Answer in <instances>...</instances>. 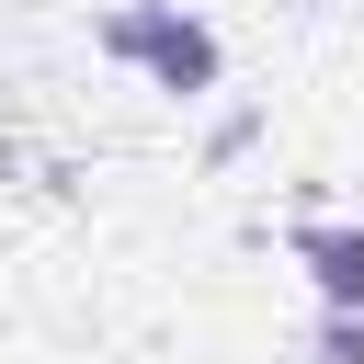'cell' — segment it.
I'll return each instance as SVG.
<instances>
[{"label":"cell","instance_id":"277c9868","mask_svg":"<svg viewBox=\"0 0 364 364\" xmlns=\"http://www.w3.org/2000/svg\"><path fill=\"white\" fill-rule=\"evenodd\" d=\"M250 136H262V114H250V102H239V114H216V136H205V159H239V148H250Z\"/></svg>","mask_w":364,"mask_h":364},{"label":"cell","instance_id":"3957f363","mask_svg":"<svg viewBox=\"0 0 364 364\" xmlns=\"http://www.w3.org/2000/svg\"><path fill=\"white\" fill-rule=\"evenodd\" d=\"M307 364H364V307H318V330H307Z\"/></svg>","mask_w":364,"mask_h":364},{"label":"cell","instance_id":"6da1fadb","mask_svg":"<svg viewBox=\"0 0 364 364\" xmlns=\"http://www.w3.org/2000/svg\"><path fill=\"white\" fill-rule=\"evenodd\" d=\"M91 46H102L114 68H148L171 102H193V91H216V80H228V46H216V23H193L182 0H114V11L91 23Z\"/></svg>","mask_w":364,"mask_h":364},{"label":"cell","instance_id":"7a4b0ae2","mask_svg":"<svg viewBox=\"0 0 364 364\" xmlns=\"http://www.w3.org/2000/svg\"><path fill=\"white\" fill-rule=\"evenodd\" d=\"M284 250H296V273L318 284V307H364V228H353V216H307Z\"/></svg>","mask_w":364,"mask_h":364}]
</instances>
